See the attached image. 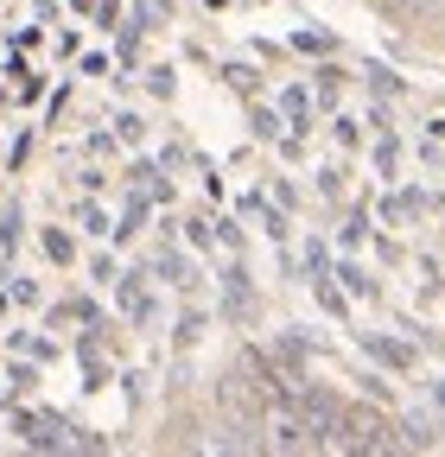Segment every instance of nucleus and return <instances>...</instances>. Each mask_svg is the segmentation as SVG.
I'll return each mask as SVG.
<instances>
[{"mask_svg": "<svg viewBox=\"0 0 445 457\" xmlns=\"http://www.w3.org/2000/svg\"><path fill=\"white\" fill-rule=\"evenodd\" d=\"M331 445H344V451H395V432H388V420L375 407H344Z\"/></svg>", "mask_w": 445, "mask_h": 457, "instance_id": "f257e3e1", "label": "nucleus"}, {"mask_svg": "<svg viewBox=\"0 0 445 457\" xmlns=\"http://www.w3.org/2000/svg\"><path fill=\"white\" fill-rule=\"evenodd\" d=\"M242 305H248V273L230 267V273H222V312H242Z\"/></svg>", "mask_w": 445, "mask_h": 457, "instance_id": "f03ea898", "label": "nucleus"}, {"mask_svg": "<svg viewBox=\"0 0 445 457\" xmlns=\"http://www.w3.org/2000/svg\"><path fill=\"white\" fill-rule=\"evenodd\" d=\"M363 343H369V356L388 362V369H407L414 362V350H401V343H388V337H363Z\"/></svg>", "mask_w": 445, "mask_h": 457, "instance_id": "7ed1b4c3", "label": "nucleus"}, {"mask_svg": "<svg viewBox=\"0 0 445 457\" xmlns=\"http://www.w3.org/2000/svg\"><path fill=\"white\" fill-rule=\"evenodd\" d=\"M420 204H426V197H414V191H395V197H388V222H407Z\"/></svg>", "mask_w": 445, "mask_h": 457, "instance_id": "20e7f679", "label": "nucleus"}, {"mask_svg": "<svg viewBox=\"0 0 445 457\" xmlns=\"http://www.w3.org/2000/svg\"><path fill=\"white\" fill-rule=\"evenodd\" d=\"M45 254H51V261H71V254H77V242L64 236V228H45Z\"/></svg>", "mask_w": 445, "mask_h": 457, "instance_id": "39448f33", "label": "nucleus"}, {"mask_svg": "<svg viewBox=\"0 0 445 457\" xmlns=\"http://www.w3.org/2000/svg\"><path fill=\"white\" fill-rule=\"evenodd\" d=\"M0 248H7V254L20 248V210H7V216H0Z\"/></svg>", "mask_w": 445, "mask_h": 457, "instance_id": "423d86ee", "label": "nucleus"}, {"mask_svg": "<svg viewBox=\"0 0 445 457\" xmlns=\"http://www.w3.org/2000/svg\"><path fill=\"white\" fill-rule=\"evenodd\" d=\"M395 159H401V140H382V146H375V171H382V179L395 171Z\"/></svg>", "mask_w": 445, "mask_h": 457, "instance_id": "0eeeda50", "label": "nucleus"}, {"mask_svg": "<svg viewBox=\"0 0 445 457\" xmlns=\"http://www.w3.org/2000/svg\"><path fill=\"white\" fill-rule=\"evenodd\" d=\"M306 108H312V96H306V89H287V114H293V128H306Z\"/></svg>", "mask_w": 445, "mask_h": 457, "instance_id": "6e6552de", "label": "nucleus"}, {"mask_svg": "<svg viewBox=\"0 0 445 457\" xmlns=\"http://www.w3.org/2000/svg\"><path fill=\"white\" fill-rule=\"evenodd\" d=\"M338 279H344V286H350V293H363V299H369V293H375V286H369V279H363V267H338Z\"/></svg>", "mask_w": 445, "mask_h": 457, "instance_id": "1a4fd4ad", "label": "nucleus"}, {"mask_svg": "<svg viewBox=\"0 0 445 457\" xmlns=\"http://www.w3.org/2000/svg\"><path fill=\"white\" fill-rule=\"evenodd\" d=\"M293 45H299V51H331V32H299Z\"/></svg>", "mask_w": 445, "mask_h": 457, "instance_id": "9d476101", "label": "nucleus"}, {"mask_svg": "<svg viewBox=\"0 0 445 457\" xmlns=\"http://www.w3.org/2000/svg\"><path fill=\"white\" fill-rule=\"evenodd\" d=\"M255 134H261V140H273V134H281V121H273L267 108H255Z\"/></svg>", "mask_w": 445, "mask_h": 457, "instance_id": "9b49d317", "label": "nucleus"}, {"mask_svg": "<svg viewBox=\"0 0 445 457\" xmlns=\"http://www.w3.org/2000/svg\"><path fill=\"white\" fill-rule=\"evenodd\" d=\"M7 299H20V305H32V299H38V286H32V279H13V286H7Z\"/></svg>", "mask_w": 445, "mask_h": 457, "instance_id": "f8f14e48", "label": "nucleus"}, {"mask_svg": "<svg viewBox=\"0 0 445 457\" xmlns=\"http://www.w3.org/2000/svg\"><path fill=\"white\" fill-rule=\"evenodd\" d=\"M115 134H122V140H128V146H134V140H140V134H147V128H140V121H134V114H122V121H115Z\"/></svg>", "mask_w": 445, "mask_h": 457, "instance_id": "ddd939ff", "label": "nucleus"}, {"mask_svg": "<svg viewBox=\"0 0 445 457\" xmlns=\"http://www.w3.org/2000/svg\"><path fill=\"white\" fill-rule=\"evenodd\" d=\"M388 7H401V13H432L439 0H388Z\"/></svg>", "mask_w": 445, "mask_h": 457, "instance_id": "4468645a", "label": "nucleus"}, {"mask_svg": "<svg viewBox=\"0 0 445 457\" xmlns=\"http://www.w3.org/2000/svg\"><path fill=\"white\" fill-rule=\"evenodd\" d=\"M439 407H445V381H439Z\"/></svg>", "mask_w": 445, "mask_h": 457, "instance_id": "2eb2a0df", "label": "nucleus"}, {"mask_svg": "<svg viewBox=\"0 0 445 457\" xmlns=\"http://www.w3.org/2000/svg\"><path fill=\"white\" fill-rule=\"evenodd\" d=\"M0 305H7V299H0Z\"/></svg>", "mask_w": 445, "mask_h": 457, "instance_id": "dca6fc26", "label": "nucleus"}]
</instances>
